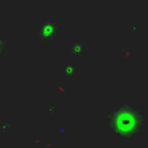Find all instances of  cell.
I'll use <instances>...</instances> for the list:
<instances>
[{"label":"cell","instance_id":"6da1fadb","mask_svg":"<svg viewBox=\"0 0 148 148\" xmlns=\"http://www.w3.org/2000/svg\"><path fill=\"white\" fill-rule=\"evenodd\" d=\"M143 116L133 108L123 106L114 111L111 120V126L116 133L124 138H133L143 128Z\"/></svg>","mask_w":148,"mask_h":148}]
</instances>
